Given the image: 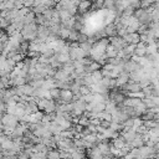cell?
<instances>
[{
    "mask_svg": "<svg viewBox=\"0 0 159 159\" xmlns=\"http://www.w3.org/2000/svg\"><path fill=\"white\" fill-rule=\"evenodd\" d=\"M37 29H39V25H37L36 22L25 25L24 29L21 30V35L24 36L25 40H27V41H34V40L37 37Z\"/></svg>",
    "mask_w": 159,
    "mask_h": 159,
    "instance_id": "1",
    "label": "cell"
},
{
    "mask_svg": "<svg viewBox=\"0 0 159 159\" xmlns=\"http://www.w3.org/2000/svg\"><path fill=\"white\" fill-rule=\"evenodd\" d=\"M20 120L14 114H9V113H5V114H1V124L4 125H7V127H12V128H16L19 125Z\"/></svg>",
    "mask_w": 159,
    "mask_h": 159,
    "instance_id": "2",
    "label": "cell"
},
{
    "mask_svg": "<svg viewBox=\"0 0 159 159\" xmlns=\"http://www.w3.org/2000/svg\"><path fill=\"white\" fill-rule=\"evenodd\" d=\"M109 39V42H111V45L112 46H114V48L119 52V51H122L128 43L124 41V39L123 37H119V36H114V37H108Z\"/></svg>",
    "mask_w": 159,
    "mask_h": 159,
    "instance_id": "3",
    "label": "cell"
},
{
    "mask_svg": "<svg viewBox=\"0 0 159 159\" xmlns=\"http://www.w3.org/2000/svg\"><path fill=\"white\" fill-rule=\"evenodd\" d=\"M139 149H140V157H143V158L153 159V158L157 155V153H155V150H154V148H153V147L143 145V147H142V148H139Z\"/></svg>",
    "mask_w": 159,
    "mask_h": 159,
    "instance_id": "4",
    "label": "cell"
},
{
    "mask_svg": "<svg viewBox=\"0 0 159 159\" xmlns=\"http://www.w3.org/2000/svg\"><path fill=\"white\" fill-rule=\"evenodd\" d=\"M120 135L124 138V140H125V143H132L133 142V139L135 138V135H137V132L133 129V128H130V129H123L122 132H120Z\"/></svg>",
    "mask_w": 159,
    "mask_h": 159,
    "instance_id": "5",
    "label": "cell"
},
{
    "mask_svg": "<svg viewBox=\"0 0 159 159\" xmlns=\"http://www.w3.org/2000/svg\"><path fill=\"white\" fill-rule=\"evenodd\" d=\"M124 41L130 45V43H134V45H138L140 42V35L138 32H133V34H127L124 37Z\"/></svg>",
    "mask_w": 159,
    "mask_h": 159,
    "instance_id": "6",
    "label": "cell"
},
{
    "mask_svg": "<svg viewBox=\"0 0 159 159\" xmlns=\"http://www.w3.org/2000/svg\"><path fill=\"white\" fill-rule=\"evenodd\" d=\"M91 7H92V1L91 0H82L80 2V5L77 6V11H78V14L84 15Z\"/></svg>",
    "mask_w": 159,
    "mask_h": 159,
    "instance_id": "7",
    "label": "cell"
},
{
    "mask_svg": "<svg viewBox=\"0 0 159 159\" xmlns=\"http://www.w3.org/2000/svg\"><path fill=\"white\" fill-rule=\"evenodd\" d=\"M73 98H75V94L71 89H61V97H60L61 101H63L65 103H70V102H73Z\"/></svg>",
    "mask_w": 159,
    "mask_h": 159,
    "instance_id": "8",
    "label": "cell"
},
{
    "mask_svg": "<svg viewBox=\"0 0 159 159\" xmlns=\"http://www.w3.org/2000/svg\"><path fill=\"white\" fill-rule=\"evenodd\" d=\"M25 111H26V114H34L36 112H39V106L36 103V98H34L32 101L27 102L26 103V107H25Z\"/></svg>",
    "mask_w": 159,
    "mask_h": 159,
    "instance_id": "9",
    "label": "cell"
},
{
    "mask_svg": "<svg viewBox=\"0 0 159 159\" xmlns=\"http://www.w3.org/2000/svg\"><path fill=\"white\" fill-rule=\"evenodd\" d=\"M57 111V103L55 99H46V106H45V113H56Z\"/></svg>",
    "mask_w": 159,
    "mask_h": 159,
    "instance_id": "10",
    "label": "cell"
},
{
    "mask_svg": "<svg viewBox=\"0 0 159 159\" xmlns=\"http://www.w3.org/2000/svg\"><path fill=\"white\" fill-rule=\"evenodd\" d=\"M129 145H130L132 148H142L143 145H145V142H144V137H143L142 134L137 133L135 138L133 139V142H132V143H129Z\"/></svg>",
    "mask_w": 159,
    "mask_h": 159,
    "instance_id": "11",
    "label": "cell"
},
{
    "mask_svg": "<svg viewBox=\"0 0 159 159\" xmlns=\"http://www.w3.org/2000/svg\"><path fill=\"white\" fill-rule=\"evenodd\" d=\"M106 32H107V36L108 37H114V36H118V29H117V25L114 22H111L108 24L106 27Z\"/></svg>",
    "mask_w": 159,
    "mask_h": 159,
    "instance_id": "12",
    "label": "cell"
},
{
    "mask_svg": "<svg viewBox=\"0 0 159 159\" xmlns=\"http://www.w3.org/2000/svg\"><path fill=\"white\" fill-rule=\"evenodd\" d=\"M147 53H148V51H147V45L143 43V42H139V43L137 45V47H135L134 55H137V56H139V57H145Z\"/></svg>",
    "mask_w": 159,
    "mask_h": 159,
    "instance_id": "13",
    "label": "cell"
},
{
    "mask_svg": "<svg viewBox=\"0 0 159 159\" xmlns=\"http://www.w3.org/2000/svg\"><path fill=\"white\" fill-rule=\"evenodd\" d=\"M143 101L140 99V98H130V97H127L125 99H124V102H123V104L125 106V107H137V106H139L140 103H142Z\"/></svg>",
    "mask_w": 159,
    "mask_h": 159,
    "instance_id": "14",
    "label": "cell"
},
{
    "mask_svg": "<svg viewBox=\"0 0 159 159\" xmlns=\"http://www.w3.org/2000/svg\"><path fill=\"white\" fill-rule=\"evenodd\" d=\"M125 140H124V138L119 134V137H117V138H114L113 139V142H112V145L114 147V148H117V149H122V148H124L125 147Z\"/></svg>",
    "mask_w": 159,
    "mask_h": 159,
    "instance_id": "15",
    "label": "cell"
},
{
    "mask_svg": "<svg viewBox=\"0 0 159 159\" xmlns=\"http://www.w3.org/2000/svg\"><path fill=\"white\" fill-rule=\"evenodd\" d=\"M21 87V91L24 93V96H29V97H34V92H35V88L30 84V83H26L24 86H20Z\"/></svg>",
    "mask_w": 159,
    "mask_h": 159,
    "instance_id": "16",
    "label": "cell"
},
{
    "mask_svg": "<svg viewBox=\"0 0 159 159\" xmlns=\"http://www.w3.org/2000/svg\"><path fill=\"white\" fill-rule=\"evenodd\" d=\"M55 56L57 57V60H58L62 65L68 63V62H71V61H72V60H71V57H70V53H60V52H56V53H55Z\"/></svg>",
    "mask_w": 159,
    "mask_h": 159,
    "instance_id": "17",
    "label": "cell"
},
{
    "mask_svg": "<svg viewBox=\"0 0 159 159\" xmlns=\"http://www.w3.org/2000/svg\"><path fill=\"white\" fill-rule=\"evenodd\" d=\"M50 130H51V133H52L53 135H58V134H61L65 129H63L60 124H57L56 122H52L51 125H50Z\"/></svg>",
    "mask_w": 159,
    "mask_h": 159,
    "instance_id": "18",
    "label": "cell"
},
{
    "mask_svg": "<svg viewBox=\"0 0 159 159\" xmlns=\"http://www.w3.org/2000/svg\"><path fill=\"white\" fill-rule=\"evenodd\" d=\"M106 56H107L108 58H114V57H117V56H118V51L114 48V46L109 45V46L107 47V51H106Z\"/></svg>",
    "mask_w": 159,
    "mask_h": 159,
    "instance_id": "19",
    "label": "cell"
},
{
    "mask_svg": "<svg viewBox=\"0 0 159 159\" xmlns=\"http://www.w3.org/2000/svg\"><path fill=\"white\" fill-rule=\"evenodd\" d=\"M142 101H143V103L148 107V109H152V108L157 107V103H155V101H154V97H145V98H143Z\"/></svg>",
    "mask_w": 159,
    "mask_h": 159,
    "instance_id": "20",
    "label": "cell"
},
{
    "mask_svg": "<svg viewBox=\"0 0 159 159\" xmlns=\"http://www.w3.org/2000/svg\"><path fill=\"white\" fill-rule=\"evenodd\" d=\"M147 51H148L147 55H155V53H158V43L153 42V43L147 45Z\"/></svg>",
    "mask_w": 159,
    "mask_h": 159,
    "instance_id": "21",
    "label": "cell"
},
{
    "mask_svg": "<svg viewBox=\"0 0 159 159\" xmlns=\"http://www.w3.org/2000/svg\"><path fill=\"white\" fill-rule=\"evenodd\" d=\"M47 159H61L60 150L57 149H50L47 153Z\"/></svg>",
    "mask_w": 159,
    "mask_h": 159,
    "instance_id": "22",
    "label": "cell"
},
{
    "mask_svg": "<svg viewBox=\"0 0 159 159\" xmlns=\"http://www.w3.org/2000/svg\"><path fill=\"white\" fill-rule=\"evenodd\" d=\"M70 34H71V29H67V27H63L62 26V29H61V31H60V39H62V40H68V37H70Z\"/></svg>",
    "mask_w": 159,
    "mask_h": 159,
    "instance_id": "23",
    "label": "cell"
},
{
    "mask_svg": "<svg viewBox=\"0 0 159 159\" xmlns=\"http://www.w3.org/2000/svg\"><path fill=\"white\" fill-rule=\"evenodd\" d=\"M80 34H81L80 31H77V30H75V29H71V34H70V37H68L67 42H75V41H77Z\"/></svg>",
    "mask_w": 159,
    "mask_h": 159,
    "instance_id": "24",
    "label": "cell"
},
{
    "mask_svg": "<svg viewBox=\"0 0 159 159\" xmlns=\"http://www.w3.org/2000/svg\"><path fill=\"white\" fill-rule=\"evenodd\" d=\"M80 47L86 52V55H87V56H91L92 47H93V45H92V43H89V42H84V43H81V45H80Z\"/></svg>",
    "mask_w": 159,
    "mask_h": 159,
    "instance_id": "25",
    "label": "cell"
},
{
    "mask_svg": "<svg viewBox=\"0 0 159 159\" xmlns=\"http://www.w3.org/2000/svg\"><path fill=\"white\" fill-rule=\"evenodd\" d=\"M31 10H32L36 15H42V14L47 10V7H46L45 5H42V4H41V5H37V6H34Z\"/></svg>",
    "mask_w": 159,
    "mask_h": 159,
    "instance_id": "26",
    "label": "cell"
},
{
    "mask_svg": "<svg viewBox=\"0 0 159 159\" xmlns=\"http://www.w3.org/2000/svg\"><path fill=\"white\" fill-rule=\"evenodd\" d=\"M92 75V77H93V81H94V83H99L102 80H103V75H102V71L99 70V71H96V72H93V73H91Z\"/></svg>",
    "mask_w": 159,
    "mask_h": 159,
    "instance_id": "27",
    "label": "cell"
},
{
    "mask_svg": "<svg viewBox=\"0 0 159 159\" xmlns=\"http://www.w3.org/2000/svg\"><path fill=\"white\" fill-rule=\"evenodd\" d=\"M98 119H101V120H108V122H112V114L104 111V112H102V113H99V114H98Z\"/></svg>",
    "mask_w": 159,
    "mask_h": 159,
    "instance_id": "28",
    "label": "cell"
},
{
    "mask_svg": "<svg viewBox=\"0 0 159 159\" xmlns=\"http://www.w3.org/2000/svg\"><path fill=\"white\" fill-rule=\"evenodd\" d=\"M133 120H134V123H133V129H134V130H137L139 127H142V125L144 124V120H143L140 117H134Z\"/></svg>",
    "mask_w": 159,
    "mask_h": 159,
    "instance_id": "29",
    "label": "cell"
},
{
    "mask_svg": "<svg viewBox=\"0 0 159 159\" xmlns=\"http://www.w3.org/2000/svg\"><path fill=\"white\" fill-rule=\"evenodd\" d=\"M51 91V97H52V99H55V101H57V99H60V97H61V89L60 88H52V89H50Z\"/></svg>",
    "mask_w": 159,
    "mask_h": 159,
    "instance_id": "30",
    "label": "cell"
},
{
    "mask_svg": "<svg viewBox=\"0 0 159 159\" xmlns=\"http://www.w3.org/2000/svg\"><path fill=\"white\" fill-rule=\"evenodd\" d=\"M155 1H157V0H142V2H140V7L147 10L148 7L153 6V5L155 4Z\"/></svg>",
    "mask_w": 159,
    "mask_h": 159,
    "instance_id": "31",
    "label": "cell"
},
{
    "mask_svg": "<svg viewBox=\"0 0 159 159\" xmlns=\"http://www.w3.org/2000/svg\"><path fill=\"white\" fill-rule=\"evenodd\" d=\"M40 47H41V43H37L36 41H30L29 51H36V52H40Z\"/></svg>",
    "mask_w": 159,
    "mask_h": 159,
    "instance_id": "32",
    "label": "cell"
},
{
    "mask_svg": "<svg viewBox=\"0 0 159 159\" xmlns=\"http://www.w3.org/2000/svg\"><path fill=\"white\" fill-rule=\"evenodd\" d=\"M46 17L43 16V15H36V19H35V22L40 26V25H45L46 24Z\"/></svg>",
    "mask_w": 159,
    "mask_h": 159,
    "instance_id": "33",
    "label": "cell"
},
{
    "mask_svg": "<svg viewBox=\"0 0 159 159\" xmlns=\"http://www.w3.org/2000/svg\"><path fill=\"white\" fill-rule=\"evenodd\" d=\"M88 39H89V36H88V35H86V34L81 32V34H80V36H78V40H77V42L81 45V43L88 42Z\"/></svg>",
    "mask_w": 159,
    "mask_h": 159,
    "instance_id": "34",
    "label": "cell"
},
{
    "mask_svg": "<svg viewBox=\"0 0 159 159\" xmlns=\"http://www.w3.org/2000/svg\"><path fill=\"white\" fill-rule=\"evenodd\" d=\"M71 158H72V159H83V158H84V153H82V152H80V150L77 149L76 152L71 153Z\"/></svg>",
    "mask_w": 159,
    "mask_h": 159,
    "instance_id": "35",
    "label": "cell"
},
{
    "mask_svg": "<svg viewBox=\"0 0 159 159\" xmlns=\"http://www.w3.org/2000/svg\"><path fill=\"white\" fill-rule=\"evenodd\" d=\"M91 93H92L91 87H88V86H82L81 87V94L82 96H87V94H91Z\"/></svg>",
    "mask_w": 159,
    "mask_h": 159,
    "instance_id": "36",
    "label": "cell"
},
{
    "mask_svg": "<svg viewBox=\"0 0 159 159\" xmlns=\"http://www.w3.org/2000/svg\"><path fill=\"white\" fill-rule=\"evenodd\" d=\"M142 91H143V93L145 94V97H153V96H152V93H153V86L145 87V88H143Z\"/></svg>",
    "mask_w": 159,
    "mask_h": 159,
    "instance_id": "37",
    "label": "cell"
},
{
    "mask_svg": "<svg viewBox=\"0 0 159 159\" xmlns=\"http://www.w3.org/2000/svg\"><path fill=\"white\" fill-rule=\"evenodd\" d=\"M133 123H134L133 118H128V119H127V120L123 123L124 129H130V128H133Z\"/></svg>",
    "mask_w": 159,
    "mask_h": 159,
    "instance_id": "38",
    "label": "cell"
},
{
    "mask_svg": "<svg viewBox=\"0 0 159 159\" xmlns=\"http://www.w3.org/2000/svg\"><path fill=\"white\" fill-rule=\"evenodd\" d=\"M42 15L46 17V20H51L52 19V15H53V9H47Z\"/></svg>",
    "mask_w": 159,
    "mask_h": 159,
    "instance_id": "39",
    "label": "cell"
},
{
    "mask_svg": "<svg viewBox=\"0 0 159 159\" xmlns=\"http://www.w3.org/2000/svg\"><path fill=\"white\" fill-rule=\"evenodd\" d=\"M35 1L36 0H25L24 1V6L25 7H29V9H32L35 6Z\"/></svg>",
    "mask_w": 159,
    "mask_h": 159,
    "instance_id": "40",
    "label": "cell"
},
{
    "mask_svg": "<svg viewBox=\"0 0 159 159\" xmlns=\"http://www.w3.org/2000/svg\"><path fill=\"white\" fill-rule=\"evenodd\" d=\"M140 2H142V0H130V6H133L135 10L140 9Z\"/></svg>",
    "mask_w": 159,
    "mask_h": 159,
    "instance_id": "41",
    "label": "cell"
},
{
    "mask_svg": "<svg viewBox=\"0 0 159 159\" xmlns=\"http://www.w3.org/2000/svg\"><path fill=\"white\" fill-rule=\"evenodd\" d=\"M130 153L133 154L134 158H139V157H140V149H139V148H132Z\"/></svg>",
    "mask_w": 159,
    "mask_h": 159,
    "instance_id": "42",
    "label": "cell"
},
{
    "mask_svg": "<svg viewBox=\"0 0 159 159\" xmlns=\"http://www.w3.org/2000/svg\"><path fill=\"white\" fill-rule=\"evenodd\" d=\"M83 101H84L86 103H92V102H93V93L87 94V96H83Z\"/></svg>",
    "mask_w": 159,
    "mask_h": 159,
    "instance_id": "43",
    "label": "cell"
},
{
    "mask_svg": "<svg viewBox=\"0 0 159 159\" xmlns=\"http://www.w3.org/2000/svg\"><path fill=\"white\" fill-rule=\"evenodd\" d=\"M99 125L107 129V128H111V122H108V120H101V124Z\"/></svg>",
    "mask_w": 159,
    "mask_h": 159,
    "instance_id": "44",
    "label": "cell"
},
{
    "mask_svg": "<svg viewBox=\"0 0 159 159\" xmlns=\"http://www.w3.org/2000/svg\"><path fill=\"white\" fill-rule=\"evenodd\" d=\"M140 42L148 45V36H147L145 34H144V35H140Z\"/></svg>",
    "mask_w": 159,
    "mask_h": 159,
    "instance_id": "45",
    "label": "cell"
},
{
    "mask_svg": "<svg viewBox=\"0 0 159 159\" xmlns=\"http://www.w3.org/2000/svg\"><path fill=\"white\" fill-rule=\"evenodd\" d=\"M70 47H71V48H78V47H80V43H78L77 41H75V42H70Z\"/></svg>",
    "mask_w": 159,
    "mask_h": 159,
    "instance_id": "46",
    "label": "cell"
},
{
    "mask_svg": "<svg viewBox=\"0 0 159 159\" xmlns=\"http://www.w3.org/2000/svg\"><path fill=\"white\" fill-rule=\"evenodd\" d=\"M94 1H96V0H94Z\"/></svg>",
    "mask_w": 159,
    "mask_h": 159,
    "instance_id": "47",
    "label": "cell"
},
{
    "mask_svg": "<svg viewBox=\"0 0 159 159\" xmlns=\"http://www.w3.org/2000/svg\"><path fill=\"white\" fill-rule=\"evenodd\" d=\"M123 159H124V158H123Z\"/></svg>",
    "mask_w": 159,
    "mask_h": 159,
    "instance_id": "48",
    "label": "cell"
}]
</instances>
